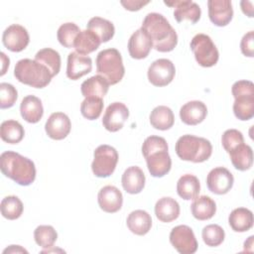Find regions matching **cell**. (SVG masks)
Returning <instances> with one entry per match:
<instances>
[{
    "label": "cell",
    "instance_id": "cell-22",
    "mask_svg": "<svg viewBox=\"0 0 254 254\" xmlns=\"http://www.w3.org/2000/svg\"><path fill=\"white\" fill-rule=\"evenodd\" d=\"M20 112L25 121L29 123L39 122L44 114L41 99L35 95L25 96L20 105Z\"/></svg>",
    "mask_w": 254,
    "mask_h": 254
},
{
    "label": "cell",
    "instance_id": "cell-45",
    "mask_svg": "<svg viewBox=\"0 0 254 254\" xmlns=\"http://www.w3.org/2000/svg\"><path fill=\"white\" fill-rule=\"evenodd\" d=\"M240 49L244 56L249 58L254 57V32L253 31H249L243 36L240 42Z\"/></svg>",
    "mask_w": 254,
    "mask_h": 254
},
{
    "label": "cell",
    "instance_id": "cell-1",
    "mask_svg": "<svg viewBox=\"0 0 254 254\" xmlns=\"http://www.w3.org/2000/svg\"><path fill=\"white\" fill-rule=\"evenodd\" d=\"M149 35L153 48L161 53L173 51L178 44V35L169 21L159 13H149L142 27Z\"/></svg>",
    "mask_w": 254,
    "mask_h": 254
},
{
    "label": "cell",
    "instance_id": "cell-5",
    "mask_svg": "<svg viewBox=\"0 0 254 254\" xmlns=\"http://www.w3.org/2000/svg\"><path fill=\"white\" fill-rule=\"evenodd\" d=\"M96 71L111 85L121 81L125 73L121 54L113 48L99 52L96 57Z\"/></svg>",
    "mask_w": 254,
    "mask_h": 254
},
{
    "label": "cell",
    "instance_id": "cell-36",
    "mask_svg": "<svg viewBox=\"0 0 254 254\" xmlns=\"http://www.w3.org/2000/svg\"><path fill=\"white\" fill-rule=\"evenodd\" d=\"M0 208L3 217L9 220H14L22 215L24 206L18 196L8 195L2 199Z\"/></svg>",
    "mask_w": 254,
    "mask_h": 254
},
{
    "label": "cell",
    "instance_id": "cell-27",
    "mask_svg": "<svg viewBox=\"0 0 254 254\" xmlns=\"http://www.w3.org/2000/svg\"><path fill=\"white\" fill-rule=\"evenodd\" d=\"M228 223L236 232L248 231L253 226V213L245 207L235 208L229 214Z\"/></svg>",
    "mask_w": 254,
    "mask_h": 254
},
{
    "label": "cell",
    "instance_id": "cell-34",
    "mask_svg": "<svg viewBox=\"0 0 254 254\" xmlns=\"http://www.w3.org/2000/svg\"><path fill=\"white\" fill-rule=\"evenodd\" d=\"M35 61L45 65L50 70L53 77L60 72L61 56L57 51L51 48H45L40 50L35 56Z\"/></svg>",
    "mask_w": 254,
    "mask_h": 254
},
{
    "label": "cell",
    "instance_id": "cell-48",
    "mask_svg": "<svg viewBox=\"0 0 254 254\" xmlns=\"http://www.w3.org/2000/svg\"><path fill=\"white\" fill-rule=\"evenodd\" d=\"M1 60H2V71H1V75H4L6 72V66H9V58L6 57V55L4 53H1Z\"/></svg>",
    "mask_w": 254,
    "mask_h": 254
},
{
    "label": "cell",
    "instance_id": "cell-13",
    "mask_svg": "<svg viewBox=\"0 0 254 254\" xmlns=\"http://www.w3.org/2000/svg\"><path fill=\"white\" fill-rule=\"evenodd\" d=\"M71 123L68 116L63 112H54L48 118L45 130L47 135L54 140H63L70 132Z\"/></svg>",
    "mask_w": 254,
    "mask_h": 254
},
{
    "label": "cell",
    "instance_id": "cell-20",
    "mask_svg": "<svg viewBox=\"0 0 254 254\" xmlns=\"http://www.w3.org/2000/svg\"><path fill=\"white\" fill-rule=\"evenodd\" d=\"M206 115V105L198 100L189 101L180 109V117L187 125H197L205 119Z\"/></svg>",
    "mask_w": 254,
    "mask_h": 254
},
{
    "label": "cell",
    "instance_id": "cell-32",
    "mask_svg": "<svg viewBox=\"0 0 254 254\" xmlns=\"http://www.w3.org/2000/svg\"><path fill=\"white\" fill-rule=\"evenodd\" d=\"M87 30L93 32L101 43H106L111 40L115 33V28L112 22L101 17H93L87 23Z\"/></svg>",
    "mask_w": 254,
    "mask_h": 254
},
{
    "label": "cell",
    "instance_id": "cell-49",
    "mask_svg": "<svg viewBox=\"0 0 254 254\" xmlns=\"http://www.w3.org/2000/svg\"><path fill=\"white\" fill-rule=\"evenodd\" d=\"M6 252L12 253V252H27V251L25 249L21 248L19 245H11L10 248H7L4 250V253H6Z\"/></svg>",
    "mask_w": 254,
    "mask_h": 254
},
{
    "label": "cell",
    "instance_id": "cell-42",
    "mask_svg": "<svg viewBox=\"0 0 254 254\" xmlns=\"http://www.w3.org/2000/svg\"><path fill=\"white\" fill-rule=\"evenodd\" d=\"M221 143L224 150L229 153L237 146L244 143V137L240 131L236 129H228L223 133L221 137Z\"/></svg>",
    "mask_w": 254,
    "mask_h": 254
},
{
    "label": "cell",
    "instance_id": "cell-28",
    "mask_svg": "<svg viewBox=\"0 0 254 254\" xmlns=\"http://www.w3.org/2000/svg\"><path fill=\"white\" fill-rule=\"evenodd\" d=\"M234 168L238 171H247L253 164V151L249 145L244 143L237 146L228 153Z\"/></svg>",
    "mask_w": 254,
    "mask_h": 254
},
{
    "label": "cell",
    "instance_id": "cell-2",
    "mask_svg": "<svg viewBox=\"0 0 254 254\" xmlns=\"http://www.w3.org/2000/svg\"><path fill=\"white\" fill-rule=\"evenodd\" d=\"M0 169L5 177L20 186H30L36 179L34 162L13 151H6L1 154Z\"/></svg>",
    "mask_w": 254,
    "mask_h": 254
},
{
    "label": "cell",
    "instance_id": "cell-8",
    "mask_svg": "<svg viewBox=\"0 0 254 254\" xmlns=\"http://www.w3.org/2000/svg\"><path fill=\"white\" fill-rule=\"evenodd\" d=\"M170 242L181 254H193L197 250V241L192 229L188 225H178L170 233Z\"/></svg>",
    "mask_w": 254,
    "mask_h": 254
},
{
    "label": "cell",
    "instance_id": "cell-30",
    "mask_svg": "<svg viewBox=\"0 0 254 254\" xmlns=\"http://www.w3.org/2000/svg\"><path fill=\"white\" fill-rule=\"evenodd\" d=\"M199 190V181L195 176L186 174L179 179L177 184V192L183 199H193L198 195Z\"/></svg>",
    "mask_w": 254,
    "mask_h": 254
},
{
    "label": "cell",
    "instance_id": "cell-43",
    "mask_svg": "<svg viewBox=\"0 0 254 254\" xmlns=\"http://www.w3.org/2000/svg\"><path fill=\"white\" fill-rule=\"evenodd\" d=\"M168 144L167 141L160 136H149L145 139L143 145H142V154L144 158H146L148 155H150L153 152L159 151V150H168Z\"/></svg>",
    "mask_w": 254,
    "mask_h": 254
},
{
    "label": "cell",
    "instance_id": "cell-11",
    "mask_svg": "<svg viewBox=\"0 0 254 254\" xmlns=\"http://www.w3.org/2000/svg\"><path fill=\"white\" fill-rule=\"evenodd\" d=\"M3 45L11 52L19 53L27 48L30 42L28 31L19 24L9 26L2 35Z\"/></svg>",
    "mask_w": 254,
    "mask_h": 254
},
{
    "label": "cell",
    "instance_id": "cell-9",
    "mask_svg": "<svg viewBox=\"0 0 254 254\" xmlns=\"http://www.w3.org/2000/svg\"><path fill=\"white\" fill-rule=\"evenodd\" d=\"M176 68L168 59H159L151 64L148 68V79L155 86H166L175 77Z\"/></svg>",
    "mask_w": 254,
    "mask_h": 254
},
{
    "label": "cell",
    "instance_id": "cell-29",
    "mask_svg": "<svg viewBox=\"0 0 254 254\" xmlns=\"http://www.w3.org/2000/svg\"><path fill=\"white\" fill-rule=\"evenodd\" d=\"M101 42L99 38L91 31L89 30H83L80 31L79 34L76 36L73 48L75 49V52L79 55H88L94 51H96Z\"/></svg>",
    "mask_w": 254,
    "mask_h": 254
},
{
    "label": "cell",
    "instance_id": "cell-44",
    "mask_svg": "<svg viewBox=\"0 0 254 254\" xmlns=\"http://www.w3.org/2000/svg\"><path fill=\"white\" fill-rule=\"evenodd\" d=\"M231 92L234 98L240 95H253L254 84L250 80H238L233 83Z\"/></svg>",
    "mask_w": 254,
    "mask_h": 254
},
{
    "label": "cell",
    "instance_id": "cell-6",
    "mask_svg": "<svg viewBox=\"0 0 254 254\" xmlns=\"http://www.w3.org/2000/svg\"><path fill=\"white\" fill-rule=\"evenodd\" d=\"M190 50L195 61L203 67H210L218 62V50L211 38L205 34H197L190 41Z\"/></svg>",
    "mask_w": 254,
    "mask_h": 254
},
{
    "label": "cell",
    "instance_id": "cell-41",
    "mask_svg": "<svg viewBox=\"0 0 254 254\" xmlns=\"http://www.w3.org/2000/svg\"><path fill=\"white\" fill-rule=\"evenodd\" d=\"M18 98L17 89L10 83H0V108L6 109L12 107Z\"/></svg>",
    "mask_w": 254,
    "mask_h": 254
},
{
    "label": "cell",
    "instance_id": "cell-17",
    "mask_svg": "<svg viewBox=\"0 0 254 254\" xmlns=\"http://www.w3.org/2000/svg\"><path fill=\"white\" fill-rule=\"evenodd\" d=\"M97 201L103 211L114 213L122 207L123 195L116 187L105 186L99 190Z\"/></svg>",
    "mask_w": 254,
    "mask_h": 254
},
{
    "label": "cell",
    "instance_id": "cell-40",
    "mask_svg": "<svg viewBox=\"0 0 254 254\" xmlns=\"http://www.w3.org/2000/svg\"><path fill=\"white\" fill-rule=\"evenodd\" d=\"M201 236L203 239V242L210 247H216L219 246L225 237L224 230L221 226L217 224H209L203 227Z\"/></svg>",
    "mask_w": 254,
    "mask_h": 254
},
{
    "label": "cell",
    "instance_id": "cell-23",
    "mask_svg": "<svg viewBox=\"0 0 254 254\" xmlns=\"http://www.w3.org/2000/svg\"><path fill=\"white\" fill-rule=\"evenodd\" d=\"M129 230L136 235H145L149 232L152 226L151 215L142 209L132 211L126 220Z\"/></svg>",
    "mask_w": 254,
    "mask_h": 254
},
{
    "label": "cell",
    "instance_id": "cell-10",
    "mask_svg": "<svg viewBox=\"0 0 254 254\" xmlns=\"http://www.w3.org/2000/svg\"><path fill=\"white\" fill-rule=\"evenodd\" d=\"M234 179L232 174L223 167L212 169L206 178L208 190L215 194H225L233 187Z\"/></svg>",
    "mask_w": 254,
    "mask_h": 254
},
{
    "label": "cell",
    "instance_id": "cell-33",
    "mask_svg": "<svg viewBox=\"0 0 254 254\" xmlns=\"http://www.w3.org/2000/svg\"><path fill=\"white\" fill-rule=\"evenodd\" d=\"M25 135L23 126L16 120L3 121L0 126L1 139L8 144L20 143Z\"/></svg>",
    "mask_w": 254,
    "mask_h": 254
},
{
    "label": "cell",
    "instance_id": "cell-46",
    "mask_svg": "<svg viewBox=\"0 0 254 254\" xmlns=\"http://www.w3.org/2000/svg\"><path fill=\"white\" fill-rule=\"evenodd\" d=\"M121 5L129 11H138L145 5L149 4L150 1H134V0H127V1H121Z\"/></svg>",
    "mask_w": 254,
    "mask_h": 254
},
{
    "label": "cell",
    "instance_id": "cell-31",
    "mask_svg": "<svg viewBox=\"0 0 254 254\" xmlns=\"http://www.w3.org/2000/svg\"><path fill=\"white\" fill-rule=\"evenodd\" d=\"M175 122V116L172 109L165 105L155 107L150 114L151 125L158 130H168L173 127Z\"/></svg>",
    "mask_w": 254,
    "mask_h": 254
},
{
    "label": "cell",
    "instance_id": "cell-15",
    "mask_svg": "<svg viewBox=\"0 0 254 254\" xmlns=\"http://www.w3.org/2000/svg\"><path fill=\"white\" fill-rule=\"evenodd\" d=\"M208 17L211 23L218 27H224L230 23L233 17V9L229 0L207 1Z\"/></svg>",
    "mask_w": 254,
    "mask_h": 254
},
{
    "label": "cell",
    "instance_id": "cell-14",
    "mask_svg": "<svg viewBox=\"0 0 254 254\" xmlns=\"http://www.w3.org/2000/svg\"><path fill=\"white\" fill-rule=\"evenodd\" d=\"M164 3L170 7L175 8L174 17L179 23L184 20H189L190 23L195 24L200 19L201 10L195 2L190 0H174L164 1Z\"/></svg>",
    "mask_w": 254,
    "mask_h": 254
},
{
    "label": "cell",
    "instance_id": "cell-16",
    "mask_svg": "<svg viewBox=\"0 0 254 254\" xmlns=\"http://www.w3.org/2000/svg\"><path fill=\"white\" fill-rule=\"evenodd\" d=\"M152 48V41L146 31L142 28L135 31L128 41L129 55L135 60H142L147 58Z\"/></svg>",
    "mask_w": 254,
    "mask_h": 254
},
{
    "label": "cell",
    "instance_id": "cell-25",
    "mask_svg": "<svg viewBox=\"0 0 254 254\" xmlns=\"http://www.w3.org/2000/svg\"><path fill=\"white\" fill-rule=\"evenodd\" d=\"M109 89V83L100 75H93L84 80L80 85L81 94L85 97L103 98Z\"/></svg>",
    "mask_w": 254,
    "mask_h": 254
},
{
    "label": "cell",
    "instance_id": "cell-12",
    "mask_svg": "<svg viewBox=\"0 0 254 254\" xmlns=\"http://www.w3.org/2000/svg\"><path fill=\"white\" fill-rule=\"evenodd\" d=\"M129 117V110L122 102H113L105 110L102 118L104 128L110 132L120 130Z\"/></svg>",
    "mask_w": 254,
    "mask_h": 254
},
{
    "label": "cell",
    "instance_id": "cell-26",
    "mask_svg": "<svg viewBox=\"0 0 254 254\" xmlns=\"http://www.w3.org/2000/svg\"><path fill=\"white\" fill-rule=\"evenodd\" d=\"M191 214L198 220L210 219L216 212V204L207 195H200L193 198L190 204Z\"/></svg>",
    "mask_w": 254,
    "mask_h": 254
},
{
    "label": "cell",
    "instance_id": "cell-19",
    "mask_svg": "<svg viewBox=\"0 0 254 254\" xmlns=\"http://www.w3.org/2000/svg\"><path fill=\"white\" fill-rule=\"evenodd\" d=\"M145 159L151 176L155 178H162L171 170L172 159L168 153V150H159L153 152Z\"/></svg>",
    "mask_w": 254,
    "mask_h": 254
},
{
    "label": "cell",
    "instance_id": "cell-3",
    "mask_svg": "<svg viewBox=\"0 0 254 254\" xmlns=\"http://www.w3.org/2000/svg\"><path fill=\"white\" fill-rule=\"evenodd\" d=\"M176 153L184 161L202 163L212 154L211 143L202 137L183 135L176 143Z\"/></svg>",
    "mask_w": 254,
    "mask_h": 254
},
{
    "label": "cell",
    "instance_id": "cell-18",
    "mask_svg": "<svg viewBox=\"0 0 254 254\" xmlns=\"http://www.w3.org/2000/svg\"><path fill=\"white\" fill-rule=\"evenodd\" d=\"M92 69V61L89 57H85L71 52L67 57L66 76L71 80H76L81 76L89 73Z\"/></svg>",
    "mask_w": 254,
    "mask_h": 254
},
{
    "label": "cell",
    "instance_id": "cell-7",
    "mask_svg": "<svg viewBox=\"0 0 254 254\" xmlns=\"http://www.w3.org/2000/svg\"><path fill=\"white\" fill-rule=\"evenodd\" d=\"M118 162V153L109 145L98 146L93 153L91 170L98 178H107L113 174Z\"/></svg>",
    "mask_w": 254,
    "mask_h": 254
},
{
    "label": "cell",
    "instance_id": "cell-47",
    "mask_svg": "<svg viewBox=\"0 0 254 254\" xmlns=\"http://www.w3.org/2000/svg\"><path fill=\"white\" fill-rule=\"evenodd\" d=\"M240 6H241L242 12H243L246 16H248V17H250V18L253 17V3H252L251 1H245V0H243V1L240 2Z\"/></svg>",
    "mask_w": 254,
    "mask_h": 254
},
{
    "label": "cell",
    "instance_id": "cell-24",
    "mask_svg": "<svg viewBox=\"0 0 254 254\" xmlns=\"http://www.w3.org/2000/svg\"><path fill=\"white\" fill-rule=\"evenodd\" d=\"M155 214L162 222H171L179 217L180 204L172 197H162L155 204Z\"/></svg>",
    "mask_w": 254,
    "mask_h": 254
},
{
    "label": "cell",
    "instance_id": "cell-21",
    "mask_svg": "<svg viewBox=\"0 0 254 254\" xmlns=\"http://www.w3.org/2000/svg\"><path fill=\"white\" fill-rule=\"evenodd\" d=\"M145 181L146 179L143 171L137 166L127 168L121 179L123 189L126 192L131 194L141 192L145 187Z\"/></svg>",
    "mask_w": 254,
    "mask_h": 254
},
{
    "label": "cell",
    "instance_id": "cell-38",
    "mask_svg": "<svg viewBox=\"0 0 254 254\" xmlns=\"http://www.w3.org/2000/svg\"><path fill=\"white\" fill-rule=\"evenodd\" d=\"M80 30L78 26L74 23L67 22L60 26L57 37L62 46L64 48H73V43L76 36L79 34Z\"/></svg>",
    "mask_w": 254,
    "mask_h": 254
},
{
    "label": "cell",
    "instance_id": "cell-37",
    "mask_svg": "<svg viewBox=\"0 0 254 254\" xmlns=\"http://www.w3.org/2000/svg\"><path fill=\"white\" fill-rule=\"evenodd\" d=\"M34 238L36 243L42 248H52L57 241L58 233L51 225H40L34 231Z\"/></svg>",
    "mask_w": 254,
    "mask_h": 254
},
{
    "label": "cell",
    "instance_id": "cell-39",
    "mask_svg": "<svg viewBox=\"0 0 254 254\" xmlns=\"http://www.w3.org/2000/svg\"><path fill=\"white\" fill-rule=\"evenodd\" d=\"M103 109V101L102 98L88 97L85 98L80 105V112L83 117L88 120L97 119Z\"/></svg>",
    "mask_w": 254,
    "mask_h": 254
},
{
    "label": "cell",
    "instance_id": "cell-35",
    "mask_svg": "<svg viewBox=\"0 0 254 254\" xmlns=\"http://www.w3.org/2000/svg\"><path fill=\"white\" fill-rule=\"evenodd\" d=\"M233 112L236 118L247 121L254 116V94L240 95L235 97L233 103Z\"/></svg>",
    "mask_w": 254,
    "mask_h": 254
},
{
    "label": "cell",
    "instance_id": "cell-4",
    "mask_svg": "<svg viewBox=\"0 0 254 254\" xmlns=\"http://www.w3.org/2000/svg\"><path fill=\"white\" fill-rule=\"evenodd\" d=\"M14 75L18 81L36 88L46 87L53 77L45 65L30 59H22L17 62Z\"/></svg>",
    "mask_w": 254,
    "mask_h": 254
}]
</instances>
